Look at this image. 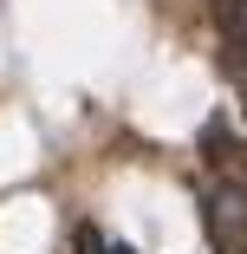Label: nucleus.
<instances>
[{
	"label": "nucleus",
	"mask_w": 247,
	"mask_h": 254,
	"mask_svg": "<svg viewBox=\"0 0 247 254\" xmlns=\"http://www.w3.org/2000/svg\"><path fill=\"white\" fill-rule=\"evenodd\" d=\"M104 254H137V248H104Z\"/></svg>",
	"instance_id": "423d86ee"
},
{
	"label": "nucleus",
	"mask_w": 247,
	"mask_h": 254,
	"mask_svg": "<svg viewBox=\"0 0 247 254\" xmlns=\"http://www.w3.org/2000/svg\"><path fill=\"white\" fill-rule=\"evenodd\" d=\"M104 248H111V241H104V235H98V228H91V222H85V228H78V254H104Z\"/></svg>",
	"instance_id": "20e7f679"
},
{
	"label": "nucleus",
	"mask_w": 247,
	"mask_h": 254,
	"mask_svg": "<svg viewBox=\"0 0 247 254\" xmlns=\"http://www.w3.org/2000/svg\"><path fill=\"white\" fill-rule=\"evenodd\" d=\"M202 228H208V248H215V254H247V189H241V183L208 189Z\"/></svg>",
	"instance_id": "f257e3e1"
},
{
	"label": "nucleus",
	"mask_w": 247,
	"mask_h": 254,
	"mask_svg": "<svg viewBox=\"0 0 247 254\" xmlns=\"http://www.w3.org/2000/svg\"><path fill=\"white\" fill-rule=\"evenodd\" d=\"M202 157H208V170H221L228 183H241V189H247V150L234 143V130H228L221 118H208V124H202Z\"/></svg>",
	"instance_id": "f03ea898"
},
{
	"label": "nucleus",
	"mask_w": 247,
	"mask_h": 254,
	"mask_svg": "<svg viewBox=\"0 0 247 254\" xmlns=\"http://www.w3.org/2000/svg\"><path fill=\"white\" fill-rule=\"evenodd\" d=\"M215 26L228 39H247V0H215Z\"/></svg>",
	"instance_id": "7ed1b4c3"
},
{
	"label": "nucleus",
	"mask_w": 247,
	"mask_h": 254,
	"mask_svg": "<svg viewBox=\"0 0 247 254\" xmlns=\"http://www.w3.org/2000/svg\"><path fill=\"white\" fill-rule=\"evenodd\" d=\"M241 118H247V78H241Z\"/></svg>",
	"instance_id": "39448f33"
}]
</instances>
